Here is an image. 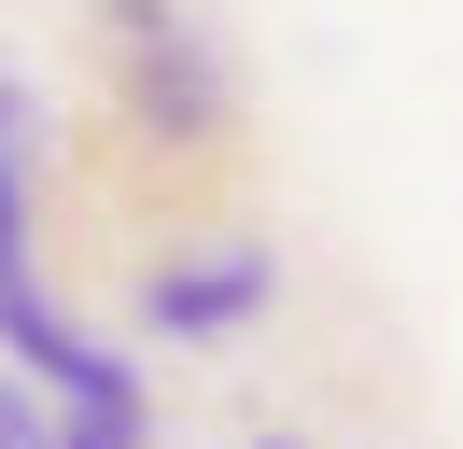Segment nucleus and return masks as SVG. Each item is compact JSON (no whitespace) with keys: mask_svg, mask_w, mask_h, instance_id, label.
Returning <instances> with one entry per match:
<instances>
[{"mask_svg":"<svg viewBox=\"0 0 463 449\" xmlns=\"http://www.w3.org/2000/svg\"><path fill=\"white\" fill-rule=\"evenodd\" d=\"M99 28V140H85V196H127L155 239L225 224L239 168H253V99L239 56L197 0H85Z\"/></svg>","mask_w":463,"mask_h":449,"instance_id":"obj_1","label":"nucleus"},{"mask_svg":"<svg viewBox=\"0 0 463 449\" xmlns=\"http://www.w3.org/2000/svg\"><path fill=\"white\" fill-rule=\"evenodd\" d=\"M127 309H141V337H169V351H225V337H253L267 309H281V253H267L239 211L183 224L169 253L127 267Z\"/></svg>","mask_w":463,"mask_h":449,"instance_id":"obj_2","label":"nucleus"},{"mask_svg":"<svg viewBox=\"0 0 463 449\" xmlns=\"http://www.w3.org/2000/svg\"><path fill=\"white\" fill-rule=\"evenodd\" d=\"M29 393H57L43 407V449H155V379L127 351H99V337H71Z\"/></svg>","mask_w":463,"mask_h":449,"instance_id":"obj_3","label":"nucleus"},{"mask_svg":"<svg viewBox=\"0 0 463 449\" xmlns=\"http://www.w3.org/2000/svg\"><path fill=\"white\" fill-rule=\"evenodd\" d=\"M29 140H43V99H29V71L0 56V155H29Z\"/></svg>","mask_w":463,"mask_h":449,"instance_id":"obj_4","label":"nucleus"},{"mask_svg":"<svg viewBox=\"0 0 463 449\" xmlns=\"http://www.w3.org/2000/svg\"><path fill=\"white\" fill-rule=\"evenodd\" d=\"M0 449H43V393L29 379H0Z\"/></svg>","mask_w":463,"mask_h":449,"instance_id":"obj_5","label":"nucleus"},{"mask_svg":"<svg viewBox=\"0 0 463 449\" xmlns=\"http://www.w3.org/2000/svg\"><path fill=\"white\" fill-rule=\"evenodd\" d=\"M239 449H309V435H239Z\"/></svg>","mask_w":463,"mask_h":449,"instance_id":"obj_6","label":"nucleus"}]
</instances>
